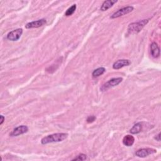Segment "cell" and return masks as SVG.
I'll list each match as a JSON object with an SVG mask.
<instances>
[{
	"instance_id": "30bf717a",
	"label": "cell",
	"mask_w": 161,
	"mask_h": 161,
	"mask_svg": "<svg viewBox=\"0 0 161 161\" xmlns=\"http://www.w3.org/2000/svg\"><path fill=\"white\" fill-rule=\"evenodd\" d=\"M151 55L154 58H157L160 56V48L155 42H153L150 45Z\"/></svg>"
},
{
	"instance_id": "9c48e42d",
	"label": "cell",
	"mask_w": 161,
	"mask_h": 161,
	"mask_svg": "<svg viewBox=\"0 0 161 161\" xmlns=\"http://www.w3.org/2000/svg\"><path fill=\"white\" fill-rule=\"evenodd\" d=\"M131 64V62L127 59H121L116 61L113 65V68L114 69H120L123 67L129 66Z\"/></svg>"
},
{
	"instance_id": "8992f818",
	"label": "cell",
	"mask_w": 161,
	"mask_h": 161,
	"mask_svg": "<svg viewBox=\"0 0 161 161\" xmlns=\"http://www.w3.org/2000/svg\"><path fill=\"white\" fill-rule=\"evenodd\" d=\"M156 152H157V150L155 149H151V148H146V149H141L138 150L135 152V155H136V156H137L138 157L144 158V157H146L151 154H155Z\"/></svg>"
},
{
	"instance_id": "d6986e66",
	"label": "cell",
	"mask_w": 161,
	"mask_h": 161,
	"mask_svg": "<svg viewBox=\"0 0 161 161\" xmlns=\"http://www.w3.org/2000/svg\"><path fill=\"white\" fill-rule=\"evenodd\" d=\"M0 118H1V122H0V125H2L5 121V117L3 116V115H1L0 116Z\"/></svg>"
},
{
	"instance_id": "5b68a950",
	"label": "cell",
	"mask_w": 161,
	"mask_h": 161,
	"mask_svg": "<svg viewBox=\"0 0 161 161\" xmlns=\"http://www.w3.org/2000/svg\"><path fill=\"white\" fill-rule=\"evenodd\" d=\"M22 33V28H18L16 30L10 32L7 35V39L10 41H17L20 39Z\"/></svg>"
},
{
	"instance_id": "e0dca14e",
	"label": "cell",
	"mask_w": 161,
	"mask_h": 161,
	"mask_svg": "<svg viewBox=\"0 0 161 161\" xmlns=\"http://www.w3.org/2000/svg\"><path fill=\"white\" fill-rule=\"evenodd\" d=\"M96 120V117L94 115H91V116H89L87 117V122L90 123H93L95 120Z\"/></svg>"
},
{
	"instance_id": "3957f363",
	"label": "cell",
	"mask_w": 161,
	"mask_h": 161,
	"mask_svg": "<svg viewBox=\"0 0 161 161\" xmlns=\"http://www.w3.org/2000/svg\"><path fill=\"white\" fill-rule=\"evenodd\" d=\"M122 81H123V78H113L109 80L108 82L104 83V84H103V86L100 88V90L101 91H106L107 90H108L109 89L118 85L120 83L122 82Z\"/></svg>"
},
{
	"instance_id": "2e32d148",
	"label": "cell",
	"mask_w": 161,
	"mask_h": 161,
	"mask_svg": "<svg viewBox=\"0 0 161 161\" xmlns=\"http://www.w3.org/2000/svg\"><path fill=\"white\" fill-rule=\"evenodd\" d=\"M86 158H87L86 155H85L84 154H81L80 155H78L77 157L73 159V160H85L86 159Z\"/></svg>"
},
{
	"instance_id": "7c38bea8",
	"label": "cell",
	"mask_w": 161,
	"mask_h": 161,
	"mask_svg": "<svg viewBox=\"0 0 161 161\" xmlns=\"http://www.w3.org/2000/svg\"><path fill=\"white\" fill-rule=\"evenodd\" d=\"M117 2V0H107V1L104 2L101 6V10L103 11L108 10L109 8L112 7L113 5Z\"/></svg>"
},
{
	"instance_id": "8fae6325",
	"label": "cell",
	"mask_w": 161,
	"mask_h": 161,
	"mask_svg": "<svg viewBox=\"0 0 161 161\" xmlns=\"http://www.w3.org/2000/svg\"><path fill=\"white\" fill-rule=\"evenodd\" d=\"M135 142V138L130 135H125L123 138V144L127 147H131L133 146Z\"/></svg>"
},
{
	"instance_id": "5bb4252c",
	"label": "cell",
	"mask_w": 161,
	"mask_h": 161,
	"mask_svg": "<svg viewBox=\"0 0 161 161\" xmlns=\"http://www.w3.org/2000/svg\"><path fill=\"white\" fill-rule=\"evenodd\" d=\"M105 71H106V69L104 67H99L93 71L92 73V76L93 78H98V77L100 76L101 75L103 74Z\"/></svg>"
},
{
	"instance_id": "277c9868",
	"label": "cell",
	"mask_w": 161,
	"mask_h": 161,
	"mask_svg": "<svg viewBox=\"0 0 161 161\" xmlns=\"http://www.w3.org/2000/svg\"><path fill=\"white\" fill-rule=\"evenodd\" d=\"M134 10L133 6H129L127 7H124L123 8H121L120 10H118L117 11L115 12L111 16L110 18L112 19H117V18H119L120 16H122L123 15H125L127 14H129L130 13H131L132 11H133Z\"/></svg>"
},
{
	"instance_id": "ba28073f",
	"label": "cell",
	"mask_w": 161,
	"mask_h": 161,
	"mask_svg": "<svg viewBox=\"0 0 161 161\" xmlns=\"http://www.w3.org/2000/svg\"><path fill=\"white\" fill-rule=\"evenodd\" d=\"M46 20L45 19H40L37 21H33L30 23H28L25 25V28L27 29L33 28H39L40 27L44 26L45 24H46Z\"/></svg>"
},
{
	"instance_id": "7a4b0ae2",
	"label": "cell",
	"mask_w": 161,
	"mask_h": 161,
	"mask_svg": "<svg viewBox=\"0 0 161 161\" xmlns=\"http://www.w3.org/2000/svg\"><path fill=\"white\" fill-rule=\"evenodd\" d=\"M149 22V20H143L137 22L132 23L129 25L128 32L130 33H137L140 32Z\"/></svg>"
},
{
	"instance_id": "52a82bcc",
	"label": "cell",
	"mask_w": 161,
	"mask_h": 161,
	"mask_svg": "<svg viewBox=\"0 0 161 161\" xmlns=\"http://www.w3.org/2000/svg\"><path fill=\"white\" fill-rule=\"evenodd\" d=\"M28 131V128L25 125H20L18 127L15 128L10 134L11 137H17L19 135L24 134Z\"/></svg>"
},
{
	"instance_id": "9a60e30c",
	"label": "cell",
	"mask_w": 161,
	"mask_h": 161,
	"mask_svg": "<svg viewBox=\"0 0 161 161\" xmlns=\"http://www.w3.org/2000/svg\"><path fill=\"white\" fill-rule=\"evenodd\" d=\"M76 10V5H73L72 6H70L69 8L67 9L66 12L65 13V15L67 16H69L72 15Z\"/></svg>"
},
{
	"instance_id": "6da1fadb",
	"label": "cell",
	"mask_w": 161,
	"mask_h": 161,
	"mask_svg": "<svg viewBox=\"0 0 161 161\" xmlns=\"http://www.w3.org/2000/svg\"><path fill=\"white\" fill-rule=\"evenodd\" d=\"M68 137V134L66 133H53L52 135H47L44 137L41 140V143L43 145L48 144L50 143L53 142H60L65 139H66Z\"/></svg>"
},
{
	"instance_id": "4fadbf2b",
	"label": "cell",
	"mask_w": 161,
	"mask_h": 161,
	"mask_svg": "<svg viewBox=\"0 0 161 161\" xmlns=\"http://www.w3.org/2000/svg\"><path fill=\"white\" fill-rule=\"evenodd\" d=\"M142 130V125L141 123H137L133 125V127L130 129V132L132 134H138Z\"/></svg>"
},
{
	"instance_id": "ac0fdd59",
	"label": "cell",
	"mask_w": 161,
	"mask_h": 161,
	"mask_svg": "<svg viewBox=\"0 0 161 161\" xmlns=\"http://www.w3.org/2000/svg\"><path fill=\"white\" fill-rule=\"evenodd\" d=\"M155 139H156V140L160 142V133H159L155 137Z\"/></svg>"
}]
</instances>
